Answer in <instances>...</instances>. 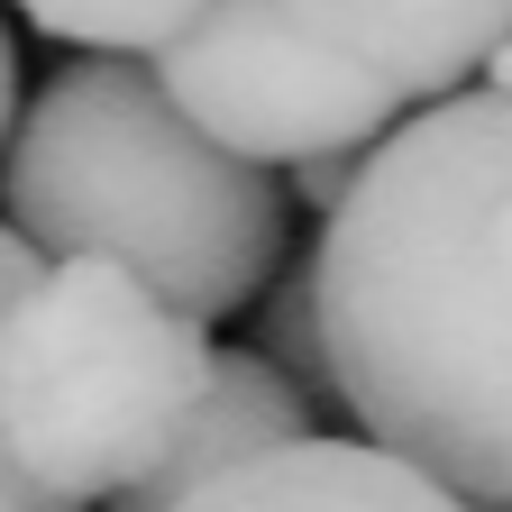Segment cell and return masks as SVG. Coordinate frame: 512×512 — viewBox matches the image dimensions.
Returning a JSON list of instances; mask_svg holds the SVG:
<instances>
[{
  "instance_id": "obj_1",
  "label": "cell",
  "mask_w": 512,
  "mask_h": 512,
  "mask_svg": "<svg viewBox=\"0 0 512 512\" xmlns=\"http://www.w3.org/2000/svg\"><path fill=\"white\" fill-rule=\"evenodd\" d=\"M311 284L348 421L467 503H512V83L384 128Z\"/></svg>"
},
{
  "instance_id": "obj_2",
  "label": "cell",
  "mask_w": 512,
  "mask_h": 512,
  "mask_svg": "<svg viewBox=\"0 0 512 512\" xmlns=\"http://www.w3.org/2000/svg\"><path fill=\"white\" fill-rule=\"evenodd\" d=\"M0 220L37 256H119L202 320L247 311L284 266L275 165L220 147L147 55H92L28 101Z\"/></svg>"
},
{
  "instance_id": "obj_3",
  "label": "cell",
  "mask_w": 512,
  "mask_h": 512,
  "mask_svg": "<svg viewBox=\"0 0 512 512\" xmlns=\"http://www.w3.org/2000/svg\"><path fill=\"white\" fill-rule=\"evenodd\" d=\"M211 366V320L138 266L46 256L0 320V439L46 494L110 503L183 439Z\"/></svg>"
},
{
  "instance_id": "obj_4",
  "label": "cell",
  "mask_w": 512,
  "mask_h": 512,
  "mask_svg": "<svg viewBox=\"0 0 512 512\" xmlns=\"http://www.w3.org/2000/svg\"><path fill=\"white\" fill-rule=\"evenodd\" d=\"M147 64L220 147H238L256 165L375 147L384 128L412 110V92H394L375 64L320 46V37H302V28L266 19V10H247V0H211V10Z\"/></svg>"
},
{
  "instance_id": "obj_5",
  "label": "cell",
  "mask_w": 512,
  "mask_h": 512,
  "mask_svg": "<svg viewBox=\"0 0 512 512\" xmlns=\"http://www.w3.org/2000/svg\"><path fill=\"white\" fill-rule=\"evenodd\" d=\"M247 10L375 64L412 101H439L458 74H485V55L512 37V0H247Z\"/></svg>"
},
{
  "instance_id": "obj_6",
  "label": "cell",
  "mask_w": 512,
  "mask_h": 512,
  "mask_svg": "<svg viewBox=\"0 0 512 512\" xmlns=\"http://www.w3.org/2000/svg\"><path fill=\"white\" fill-rule=\"evenodd\" d=\"M174 512H476V503L384 439H320L311 430V439H284L266 458L211 476Z\"/></svg>"
},
{
  "instance_id": "obj_7",
  "label": "cell",
  "mask_w": 512,
  "mask_h": 512,
  "mask_svg": "<svg viewBox=\"0 0 512 512\" xmlns=\"http://www.w3.org/2000/svg\"><path fill=\"white\" fill-rule=\"evenodd\" d=\"M284 439H311V394H302L266 348H220L211 394L192 403L183 439H174L128 494H110V512H174V503L202 494L211 476L266 458V448H284Z\"/></svg>"
},
{
  "instance_id": "obj_8",
  "label": "cell",
  "mask_w": 512,
  "mask_h": 512,
  "mask_svg": "<svg viewBox=\"0 0 512 512\" xmlns=\"http://www.w3.org/2000/svg\"><path fill=\"white\" fill-rule=\"evenodd\" d=\"M211 0H19V19L83 55H165Z\"/></svg>"
},
{
  "instance_id": "obj_9",
  "label": "cell",
  "mask_w": 512,
  "mask_h": 512,
  "mask_svg": "<svg viewBox=\"0 0 512 512\" xmlns=\"http://www.w3.org/2000/svg\"><path fill=\"white\" fill-rule=\"evenodd\" d=\"M266 357L302 384V394H339V384H330V339H320V284H311V266H284V284H266Z\"/></svg>"
},
{
  "instance_id": "obj_10",
  "label": "cell",
  "mask_w": 512,
  "mask_h": 512,
  "mask_svg": "<svg viewBox=\"0 0 512 512\" xmlns=\"http://www.w3.org/2000/svg\"><path fill=\"white\" fill-rule=\"evenodd\" d=\"M37 266H46V256L10 229V220H0V320H10V302L37 284ZM0 512H83V503H64V494H46L19 458H10V439H0Z\"/></svg>"
},
{
  "instance_id": "obj_11",
  "label": "cell",
  "mask_w": 512,
  "mask_h": 512,
  "mask_svg": "<svg viewBox=\"0 0 512 512\" xmlns=\"http://www.w3.org/2000/svg\"><path fill=\"white\" fill-rule=\"evenodd\" d=\"M357 174H366V147H330V156H302V165H293V192H302L320 220H330V211L348 202V183H357Z\"/></svg>"
},
{
  "instance_id": "obj_12",
  "label": "cell",
  "mask_w": 512,
  "mask_h": 512,
  "mask_svg": "<svg viewBox=\"0 0 512 512\" xmlns=\"http://www.w3.org/2000/svg\"><path fill=\"white\" fill-rule=\"evenodd\" d=\"M10 119H19V46L0 28V156H10Z\"/></svg>"
},
{
  "instance_id": "obj_13",
  "label": "cell",
  "mask_w": 512,
  "mask_h": 512,
  "mask_svg": "<svg viewBox=\"0 0 512 512\" xmlns=\"http://www.w3.org/2000/svg\"><path fill=\"white\" fill-rule=\"evenodd\" d=\"M476 512H512V503H476Z\"/></svg>"
}]
</instances>
